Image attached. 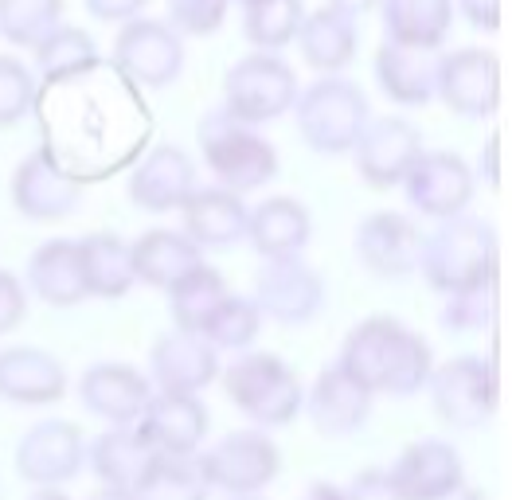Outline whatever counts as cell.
Wrapping results in <instances>:
<instances>
[{
	"mask_svg": "<svg viewBox=\"0 0 512 500\" xmlns=\"http://www.w3.org/2000/svg\"><path fill=\"white\" fill-rule=\"evenodd\" d=\"M337 364L372 395H415L427 387V375L434 368L427 340L395 317L360 321L344 336Z\"/></svg>",
	"mask_w": 512,
	"mask_h": 500,
	"instance_id": "obj_1",
	"label": "cell"
},
{
	"mask_svg": "<svg viewBox=\"0 0 512 500\" xmlns=\"http://www.w3.org/2000/svg\"><path fill=\"white\" fill-rule=\"evenodd\" d=\"M419 274L438 293H458L485 286L497 274V235L489 223L462 215L438 219V231L423 235Z\"/></svg>",
	"mask_w": 512,
	"mask_h": 500,
	"instance_id": "obj_2",
	"label": "cell"
},
{
	"mask_svg": "<svg viewBox=\"0 0 512 500\" xmlns=\"http://www.w3.org/2000/svg\"><path fill=\"white\" fill-rule=\"evenodd\" d=\"M200 153H204V165L212 168L215 184L239 196L270 184L278 172V149L255 125L231 118L223 106L208 110L200 122Z\"/></svg>",
	"mask_w": 512,
	"mask_h": 500,
	"instance_id": "obj_3",
	"label": "cell"
},
{
	"mask_svg": "<svg viewBox=\"0 0 512 500\" xmlns=\"http://www.w3.org/2000/svg\"><path fill=\"white\" fill-rule=\"evenodd\" d=\"M294 114H298L301 141L325 157L352 153L356 137L364 133V125L372 118L364 90L341 75H325V79L309 83V90H298Z\"/></svg>",
	"mask_w": 512,
	"mask_h": 500,
	"instance_id": "obj_4",
	"label": "cell"
},
{
	"mask_svg": "<svg viewBox=\"0 0 512 500\" xmlns=\"http://www.w3.org/2000/svg\"><path fill=\"white\" fill-rule=\"evenodd\" d=\"M227 399L258 426H290L301 415L305 391L294 368L270 352H247L223 375Z\"/></svg>",
	"mask_w": 512,
	"mask_h": 500,
	"instance_id": "obj_5",
	"label": "cell"
},
{
	"mask_svg": "<svg viewBox=\"0 0 512 500\" xmlns=\"http://www.w3.org/2000/svg\"><path fill=\"white\" fill-rule=\"evenodd\" d=\"M298 75L278 51L243 55L223 79V110L243 125H266L294 110Z\"/></svg>",
	"mask_w": 512,
	"mask_h": 500,
	"instance_id": "obj_6",
	"label": "cell"
},
{
	"mask_svg": "<svg viewBox=\"0 0 512 500\" xmlns=\"http://www.w3.org/2000/svg\"><path fill=\"white\" fill-rule=\"evenodd\" d=\"M196 461L208 489L231 493V497H255L282 473V454L262 430H235Z\"/></svg>",
	"mask_w": 512,
	"mask_h": 500,
	"instance_id": "obj_7",
	"label": "cell"
},
{
	"mask_svg": "<svg viewBox=\"0 0 512 500\" xmlns=\"http://www.w3.org/2000/svg\"><path fill=\"white\" fill-rule=\"evenodd\" d=\"M430 403L446 426L477 430L497 411V379L485 356H454L427 375Z\"/></svg>",
	"mask_w": 512,
	"mask_h": 500,
	"instance_id": "obj_8",
	"label": "cell"
},
{
	"mask_svg": "<svg viewBox=\"0 0 512 500\" xmlns=\"http://www.w3.org/2000/svg\"><path fill=\"white\" fill-rule=\"evenodd\" d=\"M114 67L145 90H165L184 71V36L169 20L133 16L114 40Z\"/></svg>",
	"mask_w": 512,
	"mask_h": 500,
	"instance_id": "obj_9",
	"label": "cell"
},
{
	"mask_svg": "<svg viewBox=\"0 0 512 500\" xmlns=\"http://www.w3.org/2000/svg\"><path fill=\"white\" fill-rule=\"evenodd\" d=\"M434 98H442L450 106V114H458V118L497 114V106H501V63H497V55L485 51V47H462V51L442 55Z\"/></svg>",
	"mask_w": 512,
	"mask_h": 500,
	"instance_id": "obj_10",
	"label": "cell"
},
{
	"mask_svg": "<svg viewBox=\"0 0 512 500\" xmlns=\"http://www.w3.org/2000/svg\"><path fill=\"white\" fill-rule=\"evenodd\" d=\"M255 305L278 325H305L325 305V282L313 266L301 262V254L266 258L255 282Z\"/></svg>",
	"mask_w": 512,
	"mask_h": 500,
	"instance_id": "obj_11",
	"label": "cell"
},
{
	"mask_svg": "<svg viewBox=\"0 0 512 500\" xmlns=\"http://www.w3.org/2000/svg\"><path fill=\"white\" fill-rule=\"evenodd\" d=\"M86 461V442L83 430L75 422H59V418H47L36 422L20 446H16V473L36 485V489H59L67 485Z\"/></svg>",
	"mask_w": 512,
	"mask_h": 500,
	"instance_id": "obj_12",
	"label": "cell"
},
{
	"mask_svg": "<svg viewBox=\"0 0 512 500\" xmlns=\"http://www.w3.org/2000/svg\"><path fill=\"white\" fill-rule=\"evenodd\" d=\"M352 153H356L360 180L376 192H387V188H399L411 165L419 161L423 137L403 118H368L364 133L352 145Z\"/></svg>",
	"mask_w": 512,
	"mask_h": 500,
	"instance_id": "obj_13",
	"label": "cell"
},
{
	"mask_svg": "<svg viewBox=\"0 0 512 500\" xmlns=\"http://www.w3.org/2000/svg\"><path fill=\"white\" fill-rule=\"evenodd\" d=\"M403 188L419 215L450 219V215H462L473 200V168L450 149H434V153L423 149L411 172L403 176Z\"/></svg>",
	"mask_w": 512,
	"mask_h": 500,
	"instance_id": "obj_14",
	"label": "cell"
},
{
	"mask_svg": "<svg viewBox=\"0 0 512 500\" xmlns=\"http://www.w3.org/2000/svg\"><path fill=\"white\" fill-rule=\"evenodd\" d=\"M419 254H423V231L399 211H376L356 227V258L376 278L415 274Z\"/></svg>",
	"mask_w": 512,
	"mask_h": 500,
	"instance_id": "obj_15",
	"label": "cell"
},
{
	"mask_svg": "<svg viewBox=\"0 0 512 500\" xmlns=\"http://www.w3.org/2000/svg\"><path fill=\"white\" fill-rule=\"evenodd\" d=\"M219 375V348L204 333H172L157 336L149 352V379L157 391H176V395H196Z\"/></svg>",
	"mask_w": 512,
	"mask_h": 500,
	"instance_id": "obj_16",
	"label": "cell"
},
{
	"mask_svg": "<svg viewBox=\"0 0 512 500\" xmlns=\"http://www.w3.org/2000/svg\"><path fill=\"white\" fill-rule=\"evenodd\" d=\"M137 430L157 454H200L208 438V407L200 403V395L153 391L137 418Z\"/></svg>",
	"mask_w": 512,
	"mask_h": 500,
	"instance_id": "obj_17",
	"label": "cell"
},
{
	"mask_svg": "<svg viewBox=\"0 0 512 500\" xmlns=\"http://www.w3.org/2000/svg\"><path fill=\"white\" fill-rule=\"evenodd\" d=\"M79 399L90 415L106 418L110 426H137L145 403L153 399V383L129 364H94L79 379Z\"/></svg>",
	"mask_w": 512,
	"mask_h": 500,
	"instance_id": "obj_18",
	"label": "cell"
},
{
	"mask_svg": "<svg viewBox=\"0 0 512 500\" xmlns=\"http://www.w3.org/2000/svg\"><path fill=\"white\" fill-rule=\"evenodd\" d=\"M301 407H309L313 426L325 438H348L372 415V391L360 379H352L341 364H333V368H325L313 379V387H309Z\"/></svg>",
	"mask_w": 512,
	"mask_h": 500,
	"instance_id": "obj_19",
	"label": "cell"
},
{
	"mask_svg": "<svg viewBox=\"0 0 512 500\" xmlns=\"http://www.w3.org/2000/svg\"><path fill=\"white\" fill-rule=\"evenodd\" d=\"M196 188V165L176 145H153L129 172V200L141 211H172Z\"/></svg>",
	"mask_w": 512,
	"mask_h": 500,
	"instance_id": "obj_20",
	"label": "cell"
},
{
	"mask_svg": "<svg viewBox=\"0 0 512 500\" xmlns=\"http://www.w3.org/2000/svg\"><path fill=\"white\" fill-rule=\"evenodd\" d=\"M391 485L399 489L403 500H430L454 485L466 481V469L462 458L450 442H438V438H423V442H411L395 465L387 469Z\"/></svg>",
	"mask_w": 512,
	"mask_h": 500,
	"instance_id": "obj_21",
	"label": "cell"
},
{
	"mask_svg": "<svg viewBox=\"0 0 512 500\" xmlns=\"http://www.w3.org/2000/svg\"><path fill=\"white\" fill-rule=\"evenodd\" d=\"M184 215V235L196 243V247H212L227 250L235 243L247 239V204L239 192H227V188H192L188 200L180 204Z\"/></svg>",
	"mask_w": 512,
	"mask_h": 500,
	"instance_id": "obj_22",
	"label": "cell"
},
{
	"mask_svg": "<svg viewBox=\"0 0 512 500\" xmlns=\"http://www.w3.org/2000/svg\"><path fill=\"white\" fill-rule=\"evenodd\" d=\"M67 395L63 364L43 348H4L0 352V399L20 407H47Z\"/></svg>",
	"mask_w": 512,
	"mask_h": 500,
	"instance_id": "obj_23",
	"label": "cell"
},
{
	"mask_svg": "<svg viewBox=\"0 0 512 500\" xmlns=\"http://www.w3.org/2000/svg\"><path fill=\"white\" fill-rule=\"evenodd\" d=\"M79 184L59 172V165H51L43 153H32L28 161H20L16 176H12V204L20 215L36 219V223H55L63 215L79 208Z\"/></svg>",
	"mask_w": 512,
	"mask_h": 500,
	"instance_id": "obj_24",
	"label": "cell"
},
{
	"mask_svg": "<svg viewBox=\"0 0 512 500\" xmlns=\"http://www.w3.org/2000/svg\"><path fill=\"white\" fill-rule=\"evenodd\" d=\"M438 47H403L387 40L376 51V79L395 106H427L438 90Z\"/></svg>",
	"mask_w": 512,
	"mask_h": 500,
	"instance_id": "obj_25",
	"label": "cell"
},
{
	"mask_svg": "<svg viewBox=\"0 0 512 500\" xmlns=\"http://www.w3.org/2000/svg\"><path fill=\"white\" fill-rule=\"evenodd\" d=\"M28 290L51 309H71L86 301V274H83V250L75 239H51L43 243L32 262H28Z\"/></svg>",
	"mask_w": 512,
	"mask_h": 500,
	"instance_id": "obj_26",
	"label": "cell"
},
{
	"mask_svg": "<svg viewBox=\"0 0 512 500\" xmlns=\"http://www.w3.org/2000/svg\"><path fill=\"white\" fill-rule=\"evenodd\" d=\"M247 239L262 258H290L309 247L313 219L294 196H270L247 215Z\"/></svg>",
	"mask_w": 512,
	"mask_h": 500,
	"instance_id": "obj_27",
	"label": "cell"
},
{
	"mask_svg": "<svg viewBox=\"0 0 512 500\" xmlns=\"http://www.w3.org/2000/svg\"><path fill=\"white\" fill-rule=\"evenodd\" d=\"M301 59L313 67V71H321V75H341L344 67L356 59V28H352V16H344L337 12L333 4H325V8H317V12H309V16H301V28L298 36Z\"/></svg>",
	"mask_w": 512,
	"mask_h": 500,
	"instance_id": "obj_28",
	"label": "cell"
},
{
	"mask_svg": "<svg viewBox=\"0 0 512 500\" xmlns=\"http://www.w3.org/2000/svg\"><path fill=\"white\" fill-rule=\"evenodd\" d=\"M129 250H133V278L153 290H169L172 282H180L188 270L204 262L200 247L184 231H165V227L145 231Z\"/></svg>",
	"mask_w": 512,
	"mask_h": 500,
	"instance_id": "obj_29",
	"label": "cell"
},
{
	"mask_svg": "<svg viewBox=\"0 0 512 500\" xmlns=\"http://www.w3.org/2000/svg\"><path fill=\"white\" fill-rule=\"evenodd\" d=\"M153 446L141 438L137 426H110L106 434H98L90 442V465L98 473L102 485H114V489H137L141 473L149 469L153 461Z\"/></svg>",
	"mask_w": 512,
	"mask_h": 500,
	"instance_id": "obj_30",
	"label": "cell"
},
{
	"mask_svg": "<svg viewBox=\"0 0 512 500\" xmlns=\"http://www.w3.org/2000/svg\"><path fill=\"white\" fill-rule=\"evenodd\" d=\"M454 24V0H384V32L403 47H442Z\"/></svg>",
	"mask_w": 512,
	"mask_h": 500,
	"instance_id": "obj_31",
	"label": "cell"
},
{
	"mask_svg": "<svg viewBox=\"0 0 512 500\" xmlns=\"http://www.w3.org/2000/svg\"><path fill=\"white\" fill-rule=\"evenodd\" d=\"M79 250H83V274L90 297L114 301V297H126L133 290L137 278H133V250H129V243H122L110 231H98V235L83 239Z\"/></svg>",
	"mask_w": 512,
	"mask_h": 500,
	"instance_id": "obj_32",
	"label": "cell"
},
{
	"mask_svg": "<svg viewBox=\"0 0 512 500\" xmlns=\"http://www.w3.org/2000/svg\"><path fill=\"white\" fill-rule=\"evenodd\" d=\"M36 71L51 83H71V79H83L86 71L98 67V51L94 40L86 36L83 28L75 24H55L36 47Z\"/></svg>",
	"mask_w": 512,
	"mask_h": 500,
	"instance_id": "obj_33",
	"label": "cell"
},
{
	"mask_svg": "<svg viewBox=\"0 0 512 500\" xmlns=\"http://www.w3.org/2000/svg\"><path fill=\"white\" fill-rule=\"evenodd\" d=\"M208 493L196 454H153L133 489L137 500H208Z\"/></svg>",
	"mask_w": 512,
	"mask_h": 500,
	"instance_id": "obj_34",
	"label": "cell"
},
{
	"mask_svg": "<svg viewBox=\"0 0 512 500\" xmlns=\"http://www.w3.org/2000/svg\"><path fill=\"white\" fill-rule=\"evenodd\" d=\"M223 297H227V286H223V278L215 274L212 266L200 262L196 270H188L180 282L169 286V313L172 321H176V329L204 333V325L212 321V313L223 305Z\"/></svg>",
	"mask_w": 512,
	"mask_h": 500,
	"instance_id": "obj_35",
	"label": "cell"
},
{
	"mask_svg": "<svg viewBox=\"0 0 512 500\" xmlns=\"http://www.w3.org/2000/svg\"><path fill=\"white\" fill-rule=\"evenodd\" d=\"M301 16V0H243V36L258 51H282L298 36Z\"/></svg>",
	"mask_w": 512,
	"mask_h": 500,
	"instance_id": "obj_36",
	"label": "cell"
},
{
	"mask_svg": "<svg viewBox=\"0 0 512 500\" xmlns=\"http://www.w3.org/2000/svg\"><path fill=\"white\" fill-rule=\"evenodd\" d=\"M55 24H63V0H0V36L16 47H36Z\"/></svg>",
	"mask_w": 512,
	"mask_h": 500,
	"instance_id": "obj_37",
	"label": "cell"
},
{
	"mask_svg": "<svg viewBox=\"0 0 512 500\" xmlns=\"http://www.w3.org/2000/svg\"><path fill=\"white\" fill-rule=\"evenodd\" d=\"M258 325H262V313H258L255 301L227 293L223 305L212 313V321L204 325V336L212 340L215 348H223V352H243L258 336Z\"/></svg>",
	"mask_w": 512,
	"mask_h": 500,
	"instance_id": "obj_38",
	"label": "cell"
},
{
	"mask_svg": "<svg viewBox=\"0 0 512 500\" xmlns=\"http://www.w3.org/2000/svg\"><path fill=\"white\" fill-rule=\"evenodd\" d=\"M32 102H36V75L16 55H0V129L24 122Z\"/></svg>",
	"mask_w": 512,
	"mask_h": 500,
	"instance_id": "obj_39",
	"label": "cell"
},
{
	"mask_svg": "<svg viewBox=\"0 0 512 500\" xmlns=\"http://www.w3.org/2000/svg\"><path fill=\"white\" fill-rule=\"evenodd\" d=\"M442 321L450 333H485L493 321V282L470 286V290L446 293Z\"/></svg>",
	"mask_w": 512,
	"mask_h": 500,
	"instance_id": "obj_40",
	"label": "cell"
},
{
	"mask_svg": "<svg viewBox=\"0 0 512 500\" xmlns=\"http://www.w3.org/2000/svg\"><path fill=\"white\" fill-rule=\"evenodd\" d=\"M231 0H169V24L180 36H212Z\"/></svg>",
	"mask_w": 512,
	"mask_h": 500,
	"instance_id": "obj_41",
	"label": "cell"
},
{
	"mask_svg": "<svg viewBox=\"0 0 512 500\" xmlns=\"http://www.w3.org/2000/svg\"><path fill=\"white\" fill-rule=\"evenodd\" d=\"M24 313H28V293L20 286V278L0 270V336L12 333L24 321Z\"/></svg>",
	"mask_w": 512,
	"mask_h": 500,
	"instance_id": "obj_42",
	"label": "cell"
},
{
	"mask_svg": "<svg viewBox=\"0 0 512 500\" xmlns=\"http://www.w3.org/2000/svg\"><path fill=\"white\" fill-rule=\"evenodd\" d=\"M344 500H403L399 489L391 485L387 469H364L352 477V485L344 489Z\"/></svg>",
	"mask_w": 512,
	"mask_h": 500,
	"instance_id": "obj_43",
	"label": "cell"
},
{
	"mask_svg": "<svg viewBox=\"0 0 512 500\" xmlns=\"http://www.w3.org/2000/svg\"><path fill=\"white\" fill-rule=\"evenodd\" d=\"M86 12L94 16V20H102V24H126L133 16H141V8L149 4V0H83Z\"/></svg>",
	"mask_w": 512,
	"mask_h": 500,
	"instance_id": "obj_44",
	"label": "cell"
},
{
	"mask_svg": "<svg viewBox=\"0 0 512 500\" xmlns=\"http://www.w3.org/2000/svg\"><path fill=\"white\" fill-rule=\"evenodd\" d=\"M458 12L481 32H497L501 28V0H454Z\"/></svg>",
	"mask_w": 512,
	"mask_h": 500,
	"instance_id": "obj_45",
	"label": "cell"
},
{
	"mask_svg": "<svg viewBox=\"0 0 512 500\" xmlns=\"http://www.w3.org/2000/svg\"><path fill=\"white\" fill-rule=\"evenodd\" d=\"M298 500H344V489L329 485V481H313Z\"/></svg>",
	"mask_w": 512,
	"mask_h": 500,
	"instance_id": "obj_46",
	"label": "cell"
},
{
	"mask_svg": "<svg viewBox=\"0 0 512 500\" xmlns=\"http://www.w3.org/2000/svg\"><path fill=\"white\" fill-rule=\"evenodd\" d=\"M337 12H344V16H364V12H372L380 0H329Z\"/></svg>",
	"mask_w": 512,
	"mask_h": 500,
	"instance_id": "obj_47",
	"label": "cell"
},
{
	"mask_svg": "<svg viewBox=\"0 0 512 500\" xmlns=\"http://www.w3.org/2000/svg\"><path fill=\"white\" fill-rule=\"evenodd\" d=\"M430 500H481V493L462 481V485H454V489H446V493H438V497H430Z\"/></svg>",
	"mask_w": 512,
	"mask_h": 500,
	"instance_id": "obj_48",
	"label": "cell"
},
{
	"mask_svg": "<svg viewBox=\"0 0 512 500\" xmlns=\"http://www.w3.org/2000/svg\"><path fill=\"white\" fill-rule=\"evenodd\" d=\"M90 500H137V497H133L129 489H114V485H102V489H98V493H94Z\"/></svg>",
	"mask_w": 512,
	"mask_h": 500,
	"instance_id": "obj_49",
	"label": "cell"
},
{
	"mask_svg": "<svg viewBox=\"0 0 512 500\" xmlns=\"http://www.w3.org/2000/svg\"><path fill=\"white\" fill-rule=\"evenodd\" d=\"M32 500H67V497H63L59 489H40V493H36Z\"/></svg>",
	"mask_w": 512,
	"mask_h": 500,
	"instance_id": "obj_50",
	"label": "cell"
},
{
	"mask_svg": "<svg viewBox=\"0 0 512 500\" xmlns=\"http://www.w3.org/2000/svg\"><path fill=\"white\" fill-rule=\"evenodd\" d=\"M231 500H262V497H258V493H255V497H231Z\"/></svg>",
	"mask_w": 512,
	"mask_h": 500,
	"instance_id": "obj_51",
	"label": "cell"
}]
</instances>
